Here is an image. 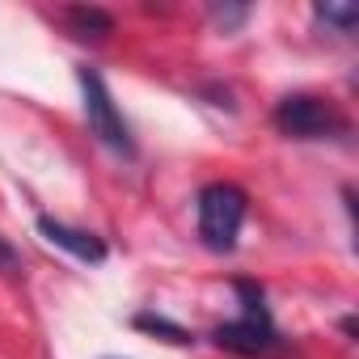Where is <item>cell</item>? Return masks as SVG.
Wrapping results in <instances>:
<instances>
[{"label":"cell","instance_id":"6da1fadb","mask_svg":"<svg viewBox=\"0 0 359 359\" xmlns=\"http://www.w3.org/2000/svg\"><path fill=\"white\" fill-rule=\"evenodd\" d=\"M245 220V195L229 182H216L199 195V237L212 250H233Z\"/></svg>","mask_w":359,"mask_h":359},{"label":"cell","instance_id":"7a4b0ae2","mask_svg":"<svg viewBox=\"0 0 359 359\" xmlns=\"http://www.w3.org/2000/svg\"><path fill=\"white\" fill-rule=\"evenodd\" d=\"M275 123H279L283 135H296V140H321V135H330V131L338 127L334 110H330L325 102H317V97H304V93H300V97H287V102L279 106Z\"/></svg>","mask_w":359,"mask_h":359},{"label":"cell","instance_id":"3957f363","mask_svg":"<svg viewBox=\"0 0 359 359\" xmlns=\"http://www.w3.org/2000/svg\"><path fill=\"white\" fill-rule=\"evenodd\" d=\"M81 89H85V114H89V127H93L110 148L127 152V148H131V144H127V127H123V118H118V110H114L106 85H102V76L81 72Z\"/></svg>","mask_w":359,"mask_h":359},{"label":"cell","instance_id":"277c9868","mask_svg":"<svg viewBox=\"0 0 359 359\" xmlns=\"http://www.w3.org/2000/svg\"><path fill=\"white\" fill-rule=\"evenodd\" d=\"M245 292V317L241 321H233V325H224V330H216V338L224 342V346H233V351H262V346H271V321H266V309H262V300L254 296V287H241Z\"/></svg>","mask_w":359,"mask_h":359},{"label":"cell","instance_id":"5b68a950","mask_svg":"<svg viewBox=\"0 0 359 359\" xmlns=\"http://www.w3.org/2000/svg\"><path fill=\"white\" fill-rule=\"evenodd\" d=\"M43 233H47L51 245H64V250H72V254L85 258V262H102V254H106L93 233H76V229H68V224H55V220H43Z\"/></svg>","mask_w":359,"mask_h":359},{"label":"cell","instance_id":"8992f818","mask_svg":"<svg viewBox=\"0 0 359 359\" xmlns=\"http://www.w3.org/2000/svg\"><path fill=\"white\" fill-rule=\"evenodd\" d=\"M321 18H330V22H342V26H351L355 22V9H338V5H325V9H317Z\"/></svg>","mask_w":359,"mask_h":359},{"label":"cell","instance_id":"52a82bcc","mask_svg":"<svg viewBox=\"0 0 359 359\" xmlns=\"http://www.w3.org/2000/svg\"><path fill=\"white\" fill-rule=\"evenodd\" d=\"M0 262H9V250H5V245H0Z\"/></svg>","mask_w":359,"mask_h":359}]
</instances>
